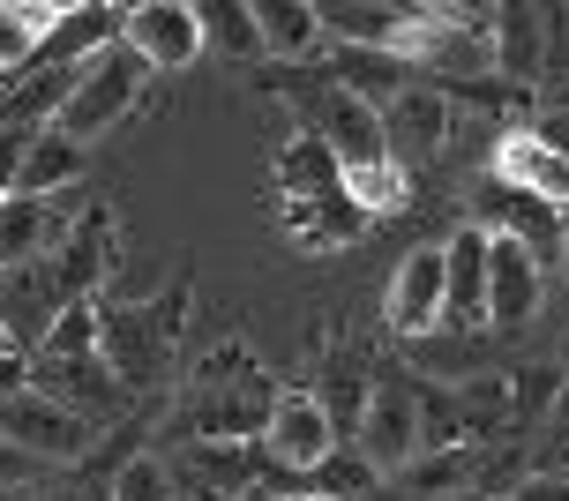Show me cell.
<instances>
[{"label": "cell", "mask_w": 569, "mask_h": 501, "mask_svg": "<svg viewBox=\"0 0 569 501\" xmlns=\"http://www.w3.org/2000/svg\"><path fill=\"white\" fill-rule=\"evenodd\" d=\"M270 404H278V382L256 367V352L218 344V352L188 374V397H180V442H248V434H262Z\"/></svg>", "instance_id": "obj_1"}, {"label": "cell", "mask_w": 569, "mask_h": 501, "mask_svg": "<svg viewBox=\"0 0 569 501\" xmlns=\"http://www.w3.org/2000/svg\"><path fill=\"white\" fill-rule=\"evenodd\" d=\"M180 322H188V284H166L158 300H142V307H98V360L120 374L128 397L166 382Z\"/></svg>", "instance_id": "obj_2"}, {"label": "cell", "mask_w": 569, "mask_h": 501, "mask_svg": "<svg viewBox=\"0 0 569 501\" xmlns=\"http://www.w3.org/2000/svg\"><path fill=\"white\" fill-rule=\"evenodd\" d=\"M142 83H150V68H142L128 46H106L98 60H83L76 76H68V98H60V112L46 120L60 142H98V136H113L120 120L142 106Z\"/></svg>", "instance_id": "obj_3"}, {"label": "cell", "mask_w": 569, "mask_h": 501, "mask_svg": "<svg viewBox=\"0 0 569 501\" xmlns=\"http://www.w3.org/2000/svg\"><path fill=\"white\" fill-rule=\"evenodd\" d=\"M345 442L360 449V464H368L375 479H398L405 464L420 457V390L405 382L398 367L368 390V404H360V419H352Z\"/></svg>", "instance_id": "obj_4"}, {"label": "cell", "mask_w": 569, "mask_h": 501, "mask_svg": "<svg viewBox=\"0 0 569 501\" xmlns=\"http://www.w3.org/2000/svg\"><path fill=\"white\" fill-rule=\"evenodd\" d=\"M0 442L23 449L30 464H83L90 449H98V427L76 419V412H60L53 397H38L23 382V390L0 404Z\"/></svg>", "instance_id": "obj_5"}, {"label": "cell", "mask_w": 569, "mask_h": 501, "mask_svg": "<svg viewBox=\"0 0 569 501\" xmlns=\"http://www.w3.org/2000/svg\"><path fill=\"white\" fill-rule=\"evenodd\" d=\"M30 390L38 397H53L60 412H76L90 419V427H106V419L128 404V390H120V374L98 352H38L30 360Z\"/></svg>", "instance_id": "obj_6"}, {"label": "cell", "mask_w": 569, "mask_h": 501, "mask_svg": "<svg viewBox=\"0 0 569 501\" xmlns=\"http://www.w3.org/2000/svg\"><path fill=\"white\" fill-rule=\"evenodd\" d=\"M457 136V106L442 98L435 83H405L390 106H382V150H390V166H427V158H442Z\"/></svg>", "instance_id": "obj_7"}, {"label": "cell", "mask_w": 569, "mask_h": 501, "mask_svg": "<svg viewBox=\"0 0 569 501\" xmlns=\"http://www.w3.org/2000/svg\"><path fill=\"white\" fill-rule=\"evenodd\" d=\"M158 464L172 472L180 501H240L248 487H262L248 442H172Z\"/></svg>", "instance_id": "obj_8"}, {"label": "cell", "mask_w": 569, "mask_h": 501, "mask_svg": "<svg viewBox=\"0 0 569 501\" xmlns=\"http://www.w3.org/2000/svg\"><path fill=\"white\" fill-rule=\"evenodd\" d=\"M120 46L150 76H166V68H188L202 53V23H196V8H180V0H142V8H120Z\"/></svg>", "instance_id": "obj_9"}, {"label": "cell", "mask_w": 569, "mask_h": 501, "mask_svg": "<svg viewBox=\"0 0 569 501\" xmlns=\"http://www.w3.org/2000/svg\"><path fill=\"white\" fill-rule=\"evenodd\" d=\"M46 270H53L60 307L98 300V284L113 278V210H83V218L60 232V248L46 254Z\"/></svg>", "instance_id": "obj_10"}, {"label": "cell", "mask_w": 569, "mask_h": 501, "mask_svg": "<svg viewBox=\"0 0 569 501\" xmlns=\"http://www.w3.org/2000/svg\"><path fill=\"white\" fill-rule=\"evenodd\" d=\"M262 449L278 457L284 472L308 479L330 449H338V427H330V412H322V397L315 390H278V404H270V419H262Z\"/></svg>", "instance_id": "obj_11"}, {"label": "cell", "mask_w": 569, "mask_h": 501, "mask_svg": "<svg viewBox=\"0 0 569 501\" xmlns=\"http://www.w3.org/2000/svg\"><path fill=\"white\" fill-rule=\"evenodd\" d=\"M547 300V270L517 240H495L487 232V307H480V330H525Z\"/></svg>", "instance_id": "obj_12"}, {"label": "cell", "mask_w": 569, "mask_h": 501, "mask_svg": "<svg viewBox=\"0 0 569 501\" xmlns=\"http://www.w3.org/2000/svg\"><path fill=\"white\" fill-rule=\"evenodd\" d=\"M60 314H68V307H60V292H53L46 254L23 262V270H0V337H8V352H23V360H30Z\"/></svg>", "instance_id": "obj_13"}, {"label": "cell", "mask_w": 569, "mask_h": 501, "mask_svg": "<svg viewBox=\"0 0 569 501\" xmlns=\"http://www.w3.org/2000/svg\"><path fill=\"white\" fill-rule=\"evenodd\" d=\"M315 142L338 158V172L345 166H382L390 150H382V112L375 106H360V98H345V90H315Z\"/></svg>", "instance_id": "obj_14"}, {"label": "cell", "mask_w": 569, "mask_h": 501, "mask_svg": "<svg viewBox=\"0 0 569 501\" xmlns=\"http://www.w3.org/2000/svg\"><path fill=\"white\" fill-rule=\"evenodd\" d=\"M487 60L510 90L540 83L547 68V8H487Z\"/></svg>", "instance_id": "obj_15"}, {"label": "cell", "mask_w": 569, "mask_h": 501, "mask_svg": "<svg viewBox=\"0 0 569 501\" xmlns=\"http://www.w3.org/2000/svg\"><path fill=\"white\" fill-rule=\"evenodd\" d=\"M480 307H487V232L457 224L442 240V322L450 330H480Z\"/></svg>", "instance_id": "obj_16"}, {"label": "cell", "mask_w": 569, "mask_h": 501, "mask_svg": "<svg viewBox=\"0 0 569 501\" xmlns=\"http://www.w3.org/2000/svg\"><path fill=\"white\" fill-rule=\"evenodd\" d=\"M382 314H390L398 337H435V322H442V248H412L405 254L398 278H390Z\"/></svg>", "instance_id": "obj_17"}, {"label": "cell", "mask_w": 569, "mask_h": 501, "mask_svg": "<svg viewBox=\"0 0 569 501\" xmlns=\"http://www.w3.org/2000/svg\"><path fill=\"white\" fill-rule=\"evenodd\" d=\"M60 232H68L60 202L0 196V270H23V262H38V254H53Z\"/></svg>", "instance_id": "obj_18"}, {"label": "cell", "mask_w": 569, "mask_h": 501, "mask_svg": "<svg viewBox=\"0 0 569 501\" xmlns=\"http://www.w3.org/2000/svg\"><path fill=\"white\" fill-rule=\"evenodd\" d=\"M60 0H8L0 8V90L16 83V76H30V60L53 46V30H60Z\"/></svg>", "instance_id": "obj_19"}, {"label": "cell", "mask_w": 569, "mask_h": 501, "mask_svg": "<svg viewBox=\"0 0 569 501\" xmlns=\"http://www.w3.org/2000/svg\"><path fill=\"white\" fill-rule=\"evenodd\" d=\"M315 23H322V38H338L352 53H390L405 8H390V0H315Z\"/></svg>", "instance_id": "obj_20"}, {"label": "cell", "mask_w": 569, "mask_h": 501, "mask_svg": "<svg viewBox=\"0 0 569 501\" xmlns=\"http://www.w3.org/2000/svg\"><path fill=\"white\" fill-rule=\"evenodd\" d=\"M248 16H256V38H262L270 60H315L330 46L322 23H315V8H300V0H256Z\"/></svg>", "instance_id": "obj_21"}, {"label": "cell", "mask_w": 569, "mask_h": 501, "mask_svg": "<svg viewBox=\"0 0 569 501\" xmlns=\"http://www.w3.org/2000/svg\"><path fill=\"white\" fill-rule=\"evenodd\" d=\"M405 83H412V68L390 60V53H352V46L330 53V90H345V98H360V106H375V112L390 106Z\"/></svg>", "instance_id": "obj_22"}, {"label": "cell", "mask_w": 569, "mask_h": 501, "mask_svg": "<svg viewBox=\"0 0 569 501\" xmlns=\"http://www.w3.org/2000/svg\"><path fill=\"white\" fill-rule=\"evenodd\" d=\"M76 172H83V150H76V142H60L53 128H38V136H30V150H23V166H16V188H8V196L53 202Z\"/></svg>", "instance_id": "obj_23"}, {"label": "cell", "mask_w": 569, "mask_h": 501, "mask_svg": "<svg viewBox=\"0 0 569 501\" xmlns=\"http://www.w3.org/2000/svg\"><path fill=\"white\" fill-rule=\"evenodd\" d=\"M278 188H284V202H338V158L300 128L278 150Z\"/></svg>", "instance_id": "obj_24"}, {"label": "cell", "mask_w": 569, "mask_h": 501, "mask_svg": "<svg viewBox=\"0 0 569 501\" xmlns=\"http://www.w3.org/2000/svg\"><path fill=\"white\" fill-rule=\"evenodd\" d=\"M338 196L352 202L368 224H375V218H398L405 202H412V172H398L390 158H382V166H345V172H338Z\"/></svg>", "instance_id": "obj_25"}, {"label": "cell", "mask_w": 569, "mask_h": 501, "mask_svg": "<svg viewBox=\"0 0 569 501\" xmlns=\"http://www.w3.org/2000/svg\"><path fill=\"white\" fill-rule=\"evenodd\" d=\"M106 46H120V8H68L53 30V68H83Z\"/></svg>", "instance_id": "obj_26"}, {"label": "cell", "mask_w": 569, "mask_h": 501, "mask_svg": "<svg viewBox=\"0 0 569 501\" xmlns=\"http://www.w3.org/2000/svg\"><path fill=\"white\" fill-rule=\"evenodd\" d=\"M284 232L300 240V248H345V240H360L368 218L352 210V202H284Z\"/></svg>", "instance_id": "obj_27"}, {"label": "cell", "mask_w": 569, "mask_h": 501, "mask_svg": "<svg viewBox=\"0 0 569 501\" xmlns=\"http://www.w3.org/2000/svg\"><path fill=\"white\" fill-rule=\"evenodd\" d=\"M196 23H202V46H218L226 60H262V38H256V16H248V8H232V0H202Z\"/></svg>", "instance_id": "obj_28"}, {"label": "cell", "mask_w": 569, "mask_h": 501, "mask_svg": "<svg viewBox=\"0 0 569 501\" xmlns=\"http://www.w3.org/2000/svg\"><path fill=\"white\" fill-rule=\"evenodd\" d=\"M300 487H308V494H322V501H360V494L375 487V472L360 464V449H352V442H338L308 479H300Z\"/></svg>", "instance_id": "obj_29"}, {"label": "cell", "mask_w": 569, "mask_h": 501, "mask_svg": "<svg viewBox=\"0 0 569 501\" xmlns=\"http://www.w3.org/2000/svg\"><path fill=\"white\" fill-rule=\"evenodd\" d=\"M420 367L427 374H442V382H472V374H487V360H480V330H465V337H420Z\"/></svg>", "instance_id": "obj_30"}, {"label": "cell", "mask_w": 569, "mask_h": 501, "mask_svg": "<svg viewBox=\"0 0 569 501\" xmlns=\"http://www.w3.org/2000/svg\"><path fill=\"white\" fill-rule=\"evenodd\" d=\"M113 501H180V487H172V472L158 457H128L113 472Z\"/></svg>", "instance_id": "obj_31"}, {"label": "cell", "mask_w": 569, "mask_h": 501, "mask_svg": "<svg viewBox=\"0 0 569 501\" xmlns=\"http://www.w3.org/2000/svg\"><path fill=\"white\" fill-rule=\"evenodd\" d=\"M38 352H98V300H83V307H68L53 330H46V344ZM30 352V360H38Z\"/></svg>", "instance_id": "obj_32"}, {"label": "cell", "mask_w": 569, "mask_h": 501, "mask_svg": "<svg viewBox=\"0 0 569 501\" xmlns=\"http://www.w3.org/2000/svg\"><path fill=\"white\" fill-rule=\"evenodd\" d=\"M532 142H540V150H555V158L569 166V106H547L540 120H532Z\"/></svg>", "instance_id": "obj_33"}, {"label": "cell", "mask_w": 569, "mask_h": 501, "mask_svg": "<svg viewBox=\"0 0 569 501\" xmlns=\"http://www.w3.org/2000/svg\"><path fill=\"white\" fill-rule=\"evenodd\" d=\"M569 68V8H547V68L540 76H562Z\"/></svg>", "instance_id": "obj_34"}, {"label": "cell", "mask_w": 569, "mask_h": 501, "mask_svg": "<svg viewBox=\"0 0 569 501\" xmlns=\"http://www.w3.org/2000/svg\"><path fill=\"white\" fill-rule=\"evenodd\" d=\"M30 472H38V464H30L23 449H8V442H0V494H8V487H23Z\"/></svg>", "instance_id": "obj_35"}, {"label": "cell", "mask_w": 569, "mask_h": 501, "mask_svg": "<svg viewBox=\"0 0 569 501\" xmlns=\"http://www.w3.org/2000/svg\"><path fill=\"white\" fill-rule=\"evenodd\" d=\"M23 382H30V360H23V352H0V404L23 390Z\"/></svg>", "instance_id": "obj_36"}, {"label": "cell", "mask_w": 569, "mask_h": 501, "mask_svg": "<svg viewBox=\"0 0 569 501\" xmlns=\"http://www.w3.org/2000/svg\"><path fill=\"white\" fill-rule=\"evenodd\" d=\"M360 501H412V494H405V487H368Z\"/></svg>", "instance_id": "obj_37"}, {"label": "cell", "mask_w": 569, "mask_h": 501, "mask_svg": "<svg viewBox=\"0 0 569 501\" xmlns=\"http://www.w3.org/2000/svg\"><path fill=\"white\" fill-rule=\"evenodd\" d=\"M270 501H322V494H308V487H292V494H270Z\"/></svg>", "instance_id": "obj_38"}, {"label": "cell", "mask_w": 569, "mask_h": 501, "mask_svg": "<svg viewBox=\"0 0 569 501\" xmlns=\"http://www.w3.org/2000/svg\"><path fill=\"white\" fill-rule=\"evenodd\" d=\"M270 494H278V487H248V494H240V501H270Z\"/></svg>", "instance_id": "obj_39"}, {"label": "cell", "mask_w": 569, "mask_h": 501, "mask_svg": "<svg viewBox=\"0 0 569 501\" xmlns=\"http://www.w3.org/2000/svg\"><path fill=\"white\" fill-rule=\"evenodd\" d=\"M38 501H76V494H38Z\"/></svg>", "instance_id": "obj_40"}, {"label": "cell", "mask_w": 569, "mask_h": 501, "mask_svg": "<svg viewBox=\"0 0 569 501\" xmlns=\"http://www.w3.org/2000/svg\"><path fill=\"white\" fill-rule=\"evenodd\" d=\"M562 262H569V240H562Z\"/></svg>", "instance_id": "obj_41"}, {"label": "cell", "mask_w": 569, "mask_h": 501, "mask_svg": "<svg viewBox=\"0 0 569 501\" xmlns=\"http://www.w3.org/2000/svg\"><path fill=\"white\" fill-rule=\"evenodd\" d=\"M0 352H8V337H0Z\"/></svg>", "instance_id": "obj_42"}]
</instances>
